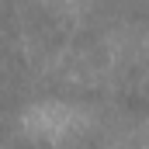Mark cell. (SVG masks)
<instances>
[{
	"label": "cell",
	"mask_w": 149,
	"mask_h": 149,
	"mask_svg": "<svg viewBox=\"0 0 149 149\" xmlns=\"http://www.w3.org/2000/svg\"><path fill=\"white\" fill-rule=\"evenodd\" d=\"M118 104L128 114H135V118H146L149 114V94L146 90H121L118 94Z\"/></svg>",
	"instance_id": "cell-2"
},
{
	"label": "cell",
	"mask_w": 149,
	"mask_h": 149,
	"mask_svg": "<svg viewBox=\"0 0 149 149\" xmlns=\"http://www.w3.org/2000/svg\"><path fill=\"white\" fill-rule=\"evenodd\" d=\"M132 21L149 24V0H132Z\"/></svg>",
	"instance_id": "cell-3"
},
{
	"label": "cell",
	"mask_w": 149,
	"mask_h": 149,
	"mask_svg": "<svg viewBox=\"0 0 149 149\" xmlns=\"http://www.w3.org/2000/svg\"><path fill=\"white\" fill-rule=\"evenodd\" d=\"M73 125H76V111L63 101H45V104H35L24 111V132L42 142H56Z\"/></svg>",
	"instance_id": "cell-1"
}]
</instances>
